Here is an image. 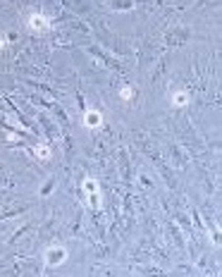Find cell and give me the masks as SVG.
<instances>
[{"label": "cell", "instance_id": "7", "mask_svg": "<svg viewBox=\"0 0 222 277\" xmlns=\"http://www.w3.org/2000/svg\"><path fill=\"white\" fill-rule=\"evenodd\" d=\"M120 96H122L125 101H129V98H131V89H129V86H122V89H120Z\"/></svg>", "mask_w": 222, "mask_h": 277}, {"label": "cell", "instance_id": "2", "mask_svg": "<svg viewBox=\"0 0 222 277\" xmlns=\"http://www.w3.org/2000/svg\"><path fill=\"white\" fill-rule=\"evenodd\" d=\"M27 27H29V31H33V34H46V31L50 29V19H48L46 15L33 12V15L29 17V22H27Z\"/></svg>", "mask_w": 222, "mask_h": 277}, {"label": "cell", "instance_id": "1", "mask_svg": "<svg viewBox=\"0 0 222 277\" xmlns=\"http://www.w3.org/2000/svg\"><path fill=\"white\" fill-rule=\"evenodd\" d=\"M43 261H46L48 268H58L67 261V248L64 246H48L46 253H43Z\"/></svg>", "mask_w": 222, "mask_h": 277}, {"label": "cell", "instance_id": "5", "mask_svg": "<svg viewBox=\"0 0 222 277\" xmlns=\"http://www.w3.org/2000/svg\"><path fill=\"white\" fill-rule=\"evenodd\" d=\"M81 189H84V194H89V196H95V194H98V182H95L94 177H86V179L81 182Z\"/></svg>", "mask_w": 222, "mask_h": 277}, {"label": "cell", "instance_id": "4", "mask_svg": "<svg viewBox=\"0 0 222 277\" xmlns=\"http://www.w3.org/2000/svg\"><path fill=\"white\" fill-rule=\"evenodd\" d=\"M100 122H103V117H100L98 110H86L84 112V127L86 129H95V127H100Z\"/></svg>", "mask_w": 222, "mask_h": 277}, {"label": "cell", "instance_id": "6", "mask_svg": "<svg viewBox=\"0 0 222 277\" xmlns=\"http://www.w3.org/2000/svg\"><path fill=\"white\" fill-rule=\"evenodd\" d=\"M33 153H36L38 160H48L50 158V148H48V143H36L33 146Z\"/></svg>", "mask_w": 222, "mask_h": 277}, {"label": "cell", "instance_id": "8", "mask_svg": "<svg viewBox=\"0 0 222 277\" xmlns=\"http://www.w3.org/2000/svg\"><path fill=\"white\" fill-rule=\"evenodd\" d=\"M5 41H7V38H5V36H0V50L5 48Z\"/></svg>", "mask_w": 222, "mask_h": 277}, {"label": "cell", "instance_id": "3", "mask_svg": "<svg viewBox=\"0 0 222 277\" xmlns=\"http://www.w3.org/2000/svg\"><path fill=\"white\" fill-rule=\"evenodd\" d=\"M170 101H172L175 108H184L191 101V96H189V91H184V89H175V91L170 93Z\"/></svg>", "mask_w": 222, "mask_h": 277}]
</instances>
